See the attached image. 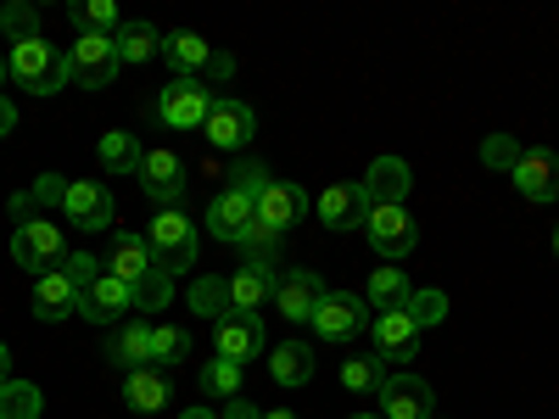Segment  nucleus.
Segmentation results:
<instances>
[{
	"instance_id": "4c0bfd02",
	"label": "nucleus",
	"mask_w": 559,
	"mask_h": 419,
	"mask_svg": "<svg viewBox=\"0 0 559 419\" xmlns=\"http://www.w3.org/2000/svg\"><path fill=\"white\" fill-rule=\"evenodd\" d=\"M0 34H12V45L39 39V7H28V0H12V7H0Z\"/></svg>"
},
{
	"instance_id": "4be33fe9",
	"label": "nucleus",
	"mask_w": 559,
	"mask_h": 419,
	"mask_svg": "<svg viewBox=\"0 0 559 419\" xmlns=\"http://www.w3.org/2000/svg\"><path fill=\"white\" fill-rule=\"evenodd\" d=\"M107 358L123 369V375L146 369V363H152V324H146V319H123V324H112V336H107Z\"/></svg>"
},
{
	"instance_id": "2eb2a0df",
	"label": "nucleus",
	"mask_w": 559,
	"mask_h": 419,
	"mask_svg": "<svg viewBox=\"0 0 559 419\" xmlns=\"http://www.w3.org/2000/svg\"><path fill=\"white\" fill-rule=\"evenodd\" d=\"M263 352V319L258 313H224L213 324V358H229V363H241Z\"/></svg>"
},
{
	"instance_id": "09e8293b",
	"label": "nucleus",
	"mask_w": 559,
	"mask_h": 419,
	"mask_svg": "<svg viewBox=\"0 0 559 419\" xmlns=\"http://www.w3.org/2000/svg\"><path fill=\"white\" fill-rule=\"evenodd\" d=\"M7 73H12V68H7V57H0V89H7Z\"/></svg>"
},
{
	"instance_id": "ea45409f",
	"label": "nucleus",
	"mask_w": 559,
	"mask_h": 419,
	"mask_svg": "<svg viewBox=\"0 0 559 419\" xmlns=\"http://www.w3.org/2000/svg\"><path fill=\"white\" fill-rule=\"evenodd\" d=\"M408 319L419 324V331H431V324L448 319V297H442V291H414V297H408Z\"/></svg>"
},
{
	"instance_id": "f704fd0d",
	"label": "nucleus",
	"mask_w": 559,
	"mask_h": 419,
	"mask_svg": "<svg viewBox=\"0 0 559 419\" xmlns=\"http://www.w3.org/2000/svg\"><path fill=\"white\" fill-rule=\"evenodd\" d=\"M191 313H202V319H224L229 313V279L224 274H202L197 286H191Z\"/></svg>"
},
{
	"instance_id": "8fccbe9b",
	"label": "nucleus",
	"mask_w": 559,
	"mask_h": 419,
	"mask_svg": "<svg viewBox=\"0 0 559 419\" xmlns=\"http://www.w3.org/2000/svg\"><path fill=\"white\" fill-rule=\"evenodd\" d=\"M554 258H559V224H554Z\"/></svg>"
},
{
	"instance_id": "20e7f679",
	"label": "nucleus",
	"mask_w": 559,
	"mask_h": 419,
	"mask_svg": "<svg viewBox=\"0 0 559 419\" xmlns=\"http://www.w3.org/2000/svg\"><path fill=\"white\" fill-rule=\"evenodd\" d=\"M12 263L34 268V274H57L68 263V241H62V224L57 218H23L12 229Z\"/></svg>"
},
{
	"instance_id": "39448f33",
	"label": "nucleus",
	"mask_w": 559,
	"mask_h": 419,
	"mask_svg": "<svg viewBox=\"0 0 559 419\" xmlns=\"http://www.w3.org/2000/svg\"><path fill=\"white\" fill-rule=\"evenodd\" d=\"M308 324H313V336H319V342L347 347L353 336H364V331H369V302H364L358 291H324Z\"/></svg>"
},
{
	"instance_id": "0eeeda50",
	"label": "nucleus",
	"mask_w": 559,
	"mask_h": 419,
	"mask_svg": "<svg viewBox=\"0 0 559 419\" xmlns=\"http://www.w3.org/2000/svg\"><path fill=\"white\" fill-rule=\"evenodd\" d=\"M202 224H207V236H213V241L241 247V241H247V229L258 224V196L241 191V184H229V191H218V196L207 202Z\"/></svg>"
},
{
	"instance_id": "c756f323",
	"label": "nucleus",
	"mask_w": 559,
	"mask_h": 419,
	"mask_svg": "<svg viewBox=\"0 0 559 419\" xmlns=\"http://www.w3.org/2000/svg\"><path fill=\"white\" fill-rule=\"evenodd\" d=\"M197 386H202L213 403H229V397H241L247 369H241V363H229V358H207V363H202V375H197Z\"/></svg>"
},
{
	"instance_id": "a878e982",
	"label": "nucleus",
	"mask_w": 559,
	"mask_h": 419,
	"mask_svg": "<svg viewBox=\"0 0 559 419\" xmlns=\"http://www.w3.org/2000/svg\"><path fill=\"white\" fill-rule=\"evenodd\" d=\"M229 279V313H258L263 302H274V268H236Z\"/></svg>"
},
{
	"instance_id": "a19ab883",
	"label": "nucleus",
	"mask_w": 559,
	"mask_h": 419,
	"mask_svg": "<svg viewBox=\"0 0 559 419\" xmlns=\"http://www.w3.org/2000/svg\"><path fill=\"white\" fill-rule=\"evenodd\" d=\"M68 184H73L68 173H39V179L28 184V202H34V207H57V202H68Z\"/></svg>"
},
{
	"instance_id": "3c124183",
	"label": "nucleus",
	"mask_w": 559,
	"mask_h": 419,
	"mask_svg": "<svg viewBox=\"0 0 559 419\" xmlns=\"http://www.w3.org/2000/svg\"><path fill=\"white\" fill-rule=\"evenodd\" d=\"M353 419H386V414H353Z\"/></svg>"
},
{
	"instance_id": "1a4fd4ad",
	"label": "nucleus",
	"mask_w": 559,
	"mask_h": 419,
	"mask_svg": "<svg viewBox=\"0 0 559 419\" xmlns=\"http://www.w3.org/2000/svg\"><path fill=\"white\" fill-rule=\"evenodd\" d=\"M68 68H73V79L84 84V89H107L112 79H118V39L112 34H79L73 45H68Z\"/></svg>"
},
{
	"instance_id": "c03bdc74",
	"label": "nucleus",
	"mask_w": 559,
	"mask_h": 419,
	"mask_svg": "<svg viewBox=\"0 0 559 419\" xmlns=\"http://www.w3.org/2000/svg\"><path fill=\"white\" fill-rule=\"evenodd\" d=\"M12 129H17V107L0 96V134H12Z\"/></svg>"
},
{
	"instance_id": "7ed1b4c3",
	"label": "nucleus",
	"mask_w": 559,
	"mask_h": 419,
	"mask_svg": "<svg viewBox=\"0 0 559 419\" xmlns=\"http://www.w3.org/2000/svg\"><path fill=\"white\" fill-rule=\"evenodd\" d=\"M12 79L28 89V96H57V89L73 79V68H68V51H57L51 39H23V45H12Z\"/></svg>"
},
{
	"instance_id": "49530a36",
	"label": "nucleus",
	"mask_w": 559,
	"mask_h": 419,
	"mask_svg": "<svg viewBox=\"0 0 559 419\" xmlns=\"http://www.w3.org/2000/svg\"><path fill=\"white\" fill-rule=\"evenodd\" d=\"M179 419H218V414H213V408H185Z\"/></svg>"
},
{
	"instance_id": "b1692460",
	"label": "nucleus",
	"mask_w": 559,
	"mask_h": 419,
	"mask_svg": "<svg viewBox=\"0 0 559 419\" xmlns=\"http://www.w3.org/2000/svg\"><path fill=\"white\" fill-rule=\"evenodd\" d=\"M123 403L134 414H163L174 403V386H168V369L146 363V369H134V375H123Z\"/></svg>"
},
{
	"instance_id": "a211bd4d",
	"label": "nucleus",
	"mask_w": 559,
	"mask_h": 419,
	"mask_svg": "<svg viewBox=\"0 0 559 419\" xmlns=\"http://www.w3.org/2000/svg\"><path fill=\"white\" fill-rule=\"evenodd\" d=\"M381 414L386 419H437V392L419 381V375H386Z\"/></svg>"
},
{
	"instance_id": "aec40b11",
	"label": "nucleus",
	"mask_w": 559,
	"mask_h": 419,
	"mask_svg": "<svg viewBox=\"0 0 559 419\" xmlns=\"http://www.w3.org/2000/svg\"><path fill=\"white\" fill-rule=\"evenodd\" d=\"M408 191H414V173H408L403 157H376V163H369V179H364L369 207H403Z\"/></svg>"
},
{
	"instance_id": "f8f14e48",
	"label": "nucleus",
	"mask_w": 559,
	"mask_h": 419,
	"mask_svg": "<svg viewBox=\"0 0 559 419\" xmlns=\"http://www.w3.org/2000/svg\"><path fill=\"white\" fill-rule=\"evenodd\" d=\"M364 229H369V247H376L386 263L408 258V252H414V241H419V224H414V213H408V207H369Z\"/></svg>"
},
{
	"instance_id": "f257e3e1",
	"label": "nucleus",
	"mask_w": 559,
	"mask_h": 419,
	"mask_svg": "<svg viewBox=\"0 0 559 419\" xmlns=\"http://www.w3.org/2000/svg\"><path fill=\"white\" fill-rule=\"evenodd\" d=\"M163 62L174 68V79H202V84L236 79V57L207 45L202 34H163Z\"/></svg>"
},
{
	"instance_id": "9d476101",
	"label": "nucleus",
	"mask_w": 559,
	"mask_h": 419,
	"mask_svg": "<svg viewBox=\"0 0 559 419\" xmlns=\"http://www.w3.org/2000/svg\"><path fill=\"white\" fill-rule=\"evenodd\" d=\"M62 218L73 229H84V236H102V229H112L118 207H112V191L102 179H73L68 184V202H62Z\"/></svg>"
},
{
	"instance_id": "c85d7f7f",
	"label": "nucleus",
	"mask_w": 559,
	"mask_h": 419,
	"mask_svg": "<svg viewBox=\"0 0 559 419\" xmlns=\"http://www.w3.org/2000/svg\"><path fill=\"white\" fill-rule=\"evenodd\" d=\"M112 39H118V62H123V68H140V62L163 57V34H157L152 23H123Z\"/></svg>"
},
{
	"instance_id": "f3484780",
	"label": "nucleus",
	"mask_w": 559,
	"mask_h": 419,
	"mask_svg": "<svg viewBox=\"0 0 559 419\" xmlns=\"http://www.w3.org/2000/svg\"><path fill=\"white\" fill-rule=\"evenodd\" d=\"M509 179H515V191H521L526 202H559V152L526 146Z\"/></svg>"
},
{
	"instance_id": "de8ad7c7",
	"label": "nucleus",
	"mask_w": 559,
	"mask_h": 419,
	"mask_svg": "<svg viewBox=\"0 0 559 419\" xmlns=\"http://www.w3.org/2000/svg\"><path fill=\"white\" fill-rule=\"evenodd\" d=\"M263 419H302V414H292V408H274V414H263Z\"/></svg>"
},
{
	"instance_id": "6e6552de",
	"label": "nucleus",
	"mask_w": 559,
	"mask_h": 419,
	"mask_svg": "<svg viewBox=\"0 0 559 419\" xmlns=\"http://www.w3.org/2000/svg\"><path fill=\"white\" fill-rule=\"evenodd\" d=\"M140 191H146L157 207H174L185 191H191V168H185V157L179 152H168V146H152L146 157H140Z\"/></svg>"
},
{
	"instance_id": "f03ea898",
	"label": "nucleus",
	"mask_w": 559,
	"mask_h": 419,
	"mask_svg": "<svg viewBox=\"0 0 559 419\" xmlns=\"http://www.w3.org/2000/svg\"><path fill=\"white\" fill-rule=\"evenodd\" d=\"M146 247H152V263H157L163 274H185V268H197L202 241H197V224H191V213L163 207V213L146 224Z\"/></svg>"
},
{
	"instance_id": "4468645a",
	"label": "nucleus",
	"mask_w": 559,
	"mask_h": 419,
	"mask_svg": "<svg viewBox=\"0 0 559 419\" xmlns=\"http://www.w3.org/2000/svg\"><path fill=\"white\" fill-rule=\"evenodd\" d=\"M319 297H324V279L313 268H280L274 274V308H280V319L308 324L313 308H319Z\"/></svg>"
},
{
	"instance_id": "79ce46f5",
	"label": "nucleus",
	"mask_w": 559,
	"mask_h": 419,
	"mask_svg": "<svg viewBox=\"0 0 559 419\" xmlns=\"http://www.w3.org/2000/svg\"><path fill=\"white\" fill-rule=\"evenodd\" d=\"M62 274H68V279H73V286L84 291V286H90V279H96V274H102V263H96V258H90V252H68V263H62Z\"/></svg>"
},
{
	"instance_id": "dca6fc26",
	"label": "nucleus",
	"mask_w": 559,
	"mask_h": 419,
	"mask_svg": "<svg viewBox=\"0 0 559 419\" xmlns=\"http://www.w3.org/2000/svg\"><path fill=\"white\" fill-rule=\"evenodd\" d=\"M302 213H308V191L292 179H269L258 191V224L274 229V236H286L292 224H302Z\"/></svg>"
},
{
	"instance_id": "2f4dec72",
	"label": "nucleus",
	"mask_w": 559,
	"mask_h": 419,
	"mask_svg": "<svg viewBox=\"0 0 559 419\" xmlns=\"http://www.w3.org/2000/svg\"><path fill=\"white\" fill-rule=\"evenodd\" d=\"M381 386H386V363L381 358H342V392H353V397H381Z\"/></svg>"
},
{
	"instance_id": "bb28decb",
	"label": "nucleus",
	"mask_w": 559,
	"mask_h": 419,
	"mask_svg": "<svg viewBox=\"0 0 559 419\" xmlns=\"http://www.w3.org/2000/svg\"><path fill=\"white\" fill-rule=\"evenodd\" d=\"M269 375H274V386H308L313 381V347L308 342H280L269 352Z\"/></svg>"
},
{
	"instance_id": "393cba45",
	"label": "nucleus",
	"mask_w": 559,
	"mask_h": 419,
	"mask_svg": "<svg viewBox=\"0 0 559 419\" xmlns=\"http://www.w3.org/2000/svg\"><path fill=\"white\" fill-rule=\"evenodd\" d=\"M157 263H152V247H146V236H129V229H118L112 236V252H107V274H118L123 286H140Z\"/></svg>"
},
{
	"instance_id": "c9c22d12",
	"label": "nucleus",
	"mask_w": 559,
	"mask_h": 419,
	"mask_svg": "<svg viewBox=\"0 0 559 419\" xmlns=\"http://www.w3.org/2000/svg\"><path fill=\"white\" fill-rule=\"evenodd\" d=\"M39 408H45V397H39L34 381H7L0 386V419H39Z\"/></svg>"
},
{
	"instance_id": "7c9ffc66",
	"label": "nucleus",
	"mask_w": 559,
	"mask_h": 419,
	"mask_svg": "<svg viewBox=\"0 0 559 419\" xmlns=\"http://www.w3.org/2000/svg\"><path fill=\"white\" fill-rule=\"evenodd\" d=\"M96 152H102V168L107 173H140V157H146V146H140L129 129H107Z\"/></svg>"
},
{
	"instance_id": "6ab92c4d",
	"label": "nucleus",
	"mask_w": 559,
	"mask_h": 419,
	"mask_svg": "<svg viewBox=\"0 0 559 419\" xmlns=\"http://www.w3.org/2000/svg\"><path fill=\"white\" fill-rule=\"evenodd\" d=\"M369 336H376V358H381V363H408V358L419 352V324L408 319V308H397V313H376Z\"/></svg>"
},
{
	"instance_id": "cd10ccee",
	"label": "nucleus",
	"mask_w": 559,
	"mask_h": 419,
	"mask_svg": "<svg viewBox=\"0 0 559 419\" xmlns=\"http://www.w3.org/2000/svg\"><path fill=\"white\" fill-rule=\"evenodd\" d=\"M408 297H414V286H408V274L403 268H376V274H369V308H376V313H397V308H408Z\"/></svg>"
},
{
	"instance_id": "5701e85b",
	"label": "nucleus",
	"mask_w": 559,
	"mask_h": 419,
	"mask_svg": "<svg viewBox=\"0 0 559 419\" xmlns=\"http://www.w3.org/2000/svg\"><path fill=\"white\" fill-rule=\"evenodd\" d=\"M79 313V286L57 268V274H39L34 279V319L39 324H57V319H73Z\"/></svg>"
},
{
	"instance_id": "58836bf2",
	"label": "nucleus",
	"mask_w": 559,
	"mask_h": 419,
	"mask_svg": "<svg viewBox=\"0 0 559 419\" xmlns=\"http://www.w3.org/2000/svg\"><path fill=\"white\" fill-rule=\"evenodd\" d=\"M521 152H526V146H521L515 134H487V140H481V163H487V168H498V173H515Z\"/></svg>"
},
{
	"instance_id": "9b49d317",
	"label": "nucleus",
	"mask_w": 559,
	"mask_h": 419,
	"mask_svg": "<svg viewBox=\"0 0 559 419\" xmlns=\"http://www.w3.org/2000/svg\"><path fill=\"white\" fill-rule=\"evenodd\" d=\"M202 134H207L213 152H241V146H252V134H258V112L247 101H236V96H218L207 123H202Z\"/></svg>"
},
{
	"instance_id": "423d86ee",
	"label": "nucleus",
	"mask_w": 559,
	"mask_h": 419,
	"mask_svg": "<svg viewBox=\"0 0 559 419\" xmlns=\"http://www.w3.org/2000/svg\"><path fill=\"white\" fill-rule=\"evenodd\" d=\"M213 101H218L213 84H202V79H168L157 89V118L168 129H202L207 112H213Z\"/></svg>"
},
{
	"instance_id": "e433bc0d",
	"label": "nucleus",
	"mask_w": 559,
	"mask_h": 419,
	"mask_svg": "<svg viewBox=\"0 0 559 419\" xmlns=\"http://www.w3.org/2000/svg\"><path fill=\"white\" fill-rule=\"evenodd\" d=\"M134 291V313H163L168 302H174V274H163V268H152L140 286H129Z\"/></svg>"
},
{
	"instance_id": "473e14b6",
	"label": "nucleus",
	"mask_w": 559,
	"mask_h": 419,
	"mask_svg": "<svg viewBox=\"0 0 559 419\" xmlns=\"http://www.w3.org/2000/svg\"><path fill=\"white\" fill-rule=\"evenodd\" d=\"M68 17L79 23V34H118V28H123L118 0H73Z\"/></svg>"
},
{
	"instance_id": "72a5a7b5",
	"label": "nucleus",
	"mask_w": 559,
	"mask_h": 419,
	"mask_svg": "<svg viewBox=\"0 0 559 419\" xmlns=\"http://www.w3.org/2000/svg\"><path fill=\"white\" fill-rule=\"evenodd\" d=\"M185 358H191V331H185V324H152V363L174 369Z\"/></svg>"
},
{
	"instance_id": "412c9836",
	"label": "nucleus",
	"mask_w": 559,
	"mask_h": 419,
	"mask_svg": "<svg viewBox=\"0 0 559 419\" xmlns=\"http://www.w3.org/2000/svg\"><path fill=\"white\" fill-rule=\"evenodd\" d=\"M313 213H319L324 229H364L369 196H364V184H331V191L313 202Z\"/></svg>"
},
{
	"instance_id": "37998d69",
	"label": "nucleus",
	"mask_w": 559,
	"mask_h": 419,
	"mask_svg": "<svg viewBox=\"0 0 559 419\" xmlns=\"http://www.w3.org/2000/svg\"><path fill=\"white\" fill-rule=\"evenodd\" d=\"M218 419H263V414H258V408H252V403H247V397H229V403H224V414H218Z\"/></svg>"
},
{
	"instance_id": "a18cd8bd",
	"label": "nucleus",
	"mask_w": 559,
	"mask_h": 419,
	"mask_svg": "<svg viewBox=\"0 0 559 419\" xmlns=\"http://www.w3.org/2000/svg\"><path fill=\"white\" fill-rule=\"evenodd\" d=\"M7 381H12V347L0 342V386H7Z\"/></svg>"
},
{
	"instance_id": "ddd939ff",
	"label": "nucleus",
	"mask_w": 559,
	"mask_h": 419,
	"mask_svg": "<svg viewBox=\"0 0 559 419\" xmlns=\"http://www.w3.org/2000/svg\"><path fill=\"white\" fill-rule=\"evenodd\" d=\"M129 313H134V291L107 268L79 291V319H90V324H123Z\"/></svg>"
}]
</instances>
